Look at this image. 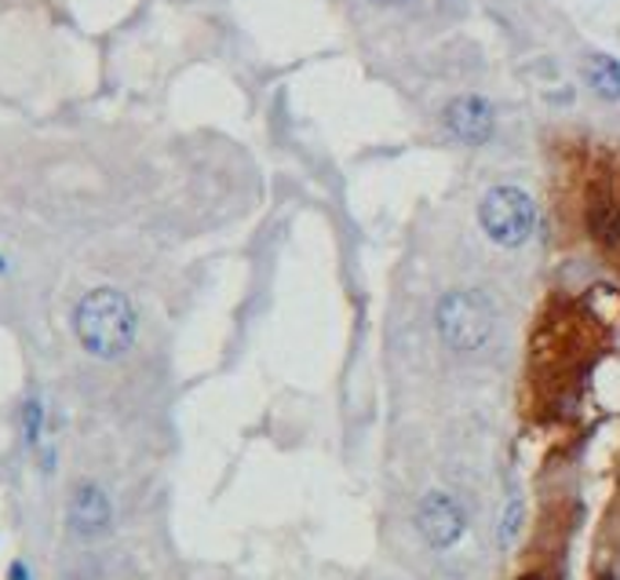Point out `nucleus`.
Wrapping results in <instances>:
<instances>
[{
  "label": "nucleus",
  "instance_id": "f257e3e1",
  "mask_svg": "<svg viewBox=\"0 0 620 580\" xmlns=\"http://www.w3.org/2000/svg\"><path fill=\"white\" fill-rule=\"evenodd\" d=\"M74 332L80 347L96 358H121L132 351L139 315L132 299L117 288H96L74 310Z\"/></svg>",
  "mask_w": 620,
  "mask_h": 580
},
{
  "label": "nucleus",
  "instance_id": "f03ea898",
  "mask_svg": "<svg viewBox=\"0 0 620 580\" xmlns=\"http://www.w3.org/2000/svg\"><path fill=\"white\" fill-rule=\"evenodd\" d=\"M435 325L438 336L453 351H478L497 332V307L486 293L456 288V293L442 296V304L435 310Z\"/></svg>",
  "mask_w": 620,
  "mask_h": 580
},
{
  "label": "nucleus",
  "instance_id": "7ed1b4c3",
  "mask_svg": "<svg viewBox=\"0 0 620 580\" xmlns=\"http://www.w3.org/2000/svg\"><path fill=\"white\" fill-rule=\"evenodd\" d=\"M478 219L489 241H497L500 249H519L536 227V205L519 187H493L478 205Z\"/></svg>",
  "mask_w": 620,
  "mask_h": 580
},
{
  "label": "nucleus",
  "instance_id": "20e7f679",
  "mask_svg": "<svg viewBox=\"0 0 620 580\" xmlns=\"http://www.w3.org/2000/svg\"><path fill=\"white\" fill-rule=\"evenodd\" d=\"M416 529L435 551H449L464 537L467 515H464V507L456 496L442 493V490H431L416 507Z\"/></svg>",
  "mask_w": 620,
  "mask_h": 580
},
{
  "label": "nucleus",
  "instance_id": "39448f33",
  "mask_svg": "<svg viewBox=\"0 0 620 580\" xmlns=\"http://www.w3.org/2000/svg\"><path fill=\"white\" fill-rule=\"evenodd\" d=\"M66 526L80 540L107 537L113 526V504L99 482H77L66 504Z\"/></svg>",
  "mask_w": 620,
  "mask_h": 580
},
{
  "label": "nucleus",
  "instance_id": "423d86ee",
  "mask_svg": "<svg viewBox=\"0 0 620 580\" xmlns=\"http://www.w3.org/2000/svg\"><path fill=\"white\" fill-rule=\"evenodd\" d=\"M442 121H446V129L460 139L467 146H482L493 139V129H497V113L493 107L482 99V96H460L453 99L446 113H442Z\"/></svg>",
  "mask_w": 620,
  "mask_h": 580
},
{
  "label": "nucleus",
  "instance_id": "0eeeda50",
  "mask_svg": "<svg viewBox=\"0 0 620 580\" xmlns=\"http://www.w3.org/2000/svg\"><path fill=\"white\" fill-rule=\"evenodd\" d=\"M588 230L606 249H620V205L613 197H591L588 205Z\"/></svg>",
  "mask_w": 620,
  "mask_h": 580
},
{
  "label": "nucleus",
  "instance_id": "6e6552de",
  "mask_svg": "<svg viewBox=\"0 0 620 580\" xmlns=\"http://www.w3.org/2000/svg\"><path fill=\"white\" fill-rule=\"evenodd\" d=\"M584 80H588V88L599 99H620V63L613 55H588L584 59Z\"/></svg>",
  "mask_w": 620,
  "mask_h": 580
},
{
  "label": "nucleus",
  "instance_id": "1a4fd4ad",
  "mask_svg": "<svg viewBox=\"0 0 620 580\" xmlns=\"http://www.w3.org/2000/svg\"><path fill=\"white\" fill-rule=\"evenodd\" d=\"M522 515H525V504L519 501V496H514V501L504 507V518H500V529H497L500 548L514 544V537H519V529H522Z\"/></svg>",
  "mask_w": 620,
  "mask_h": 580
},
{
  "label": "nucleus",
  "instance_id": "9d476101",
  "mask_svg": "<svg viewBox=\"0 0 620 580\" xmlns=\"http://www.w3.org/2000/svg\"><path fill=\"white\" fill-rule=\"evenodd\" d=\"M41 427H44V405H41V398H30L22 405V435H26L30 446L41 442Z\"/></svg>",
  "mask_w": 620,
  "mask_h": 580
},
{
  "label": "nucleus",
  "instance_id": "9b49d317",
  "mask_svg": "<svg viewBox=\"0 0 620 580\" xmlns=\"http://www.w3.org/2000/svg\"><path fill=\"white\" fill-rule=\"evenodd\" d=\"M8 580H33V577H30V566L22 562V559H15V562L8 566Z\"/></svg>",
  "mask_w": 620,
  "mask_h": 580
},
{
  "label": "nucleus",
  "instance_id": "f8f14e48",
  "mask_svg": "<svg viewBox=\"0 0 620 580\" xmlns=\"http://www.w3.org/2000/svg\"><path fill=\"white\" fill-rule=\"evenodd\" d=\"M519 580H544V577H536V573H525V577H519Z\"/></svg>",
  "mask_w": 620,
  "mask_h": 580
},
{
  "label": "nucleus",
  "instance_id": "ddd939ff",
  "mask_svg": "<svg viewBox=\"0 0 620 580\" xmlns=\"http://www.w3.org/2000/svg\"><path fill=\"white\" fill-rule=\"evenodd\" d=\"M377 4H402V0H377Z\"/></svg>",
  "mask_w": 620,
  "mask_h": 580
},
{
  "label": "nucleus",
  "instance_id": "4468645a",
  "mask_svg": "<svg viewBox=\"0 0 620 580\" xmlns=\"http://www.w3.org/2000/svg\"><path fill=\"white\" fill-rule=\"evenodd\" d=\"M0 271H4V260H0Z\"/></svg>",
  "mask_w": 620,
  "mask_h": 580
}]
</instances>
